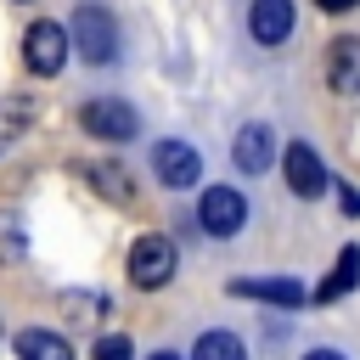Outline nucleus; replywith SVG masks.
<instances>
[{"instance_id": "1", "label": "nucleus", "mask_w": 360, "mask_h": 360, "mask_svg": "<svg viewBox=\"0 0 360 360\" xmlns=\"http://www.w3.org/2000/svg\"><path fill=\"white\" fill-rule=\"evenodd\" d=\"M68 45L84 56V62H96V68H107L112 56H118V22H112V11L107 6H79L73 11V22H68Z\"/></svg>"}, {"instance_id": "2", "label": "nucleus", "mask_w": 360, "mask_h": 360, "mask_svg": "<svg viewBox=\"0 0 360 360\" xmlns=\"http://www.w3.org/2000/svg\"><path fill=\"white\" fill-rule=\"evenodd\" d=\"M174 264H180V253H174V242L169 236H135V248H129V281L141 287V292H158V287H169L174 281Z\"/></svg>"}, {"instance_id": "3", "label": "nucleus", "mask_w": 360, "mask_h": 360, "mask_svg": "<svg viewBox=\"0 0 360 360\" xmlns=\"http://www.w3.org/2000/svg\"><path fill=\"white\" fill-rule=\"evenodd\" d=\"M79 129L96 135V141H135V135H141V118H135L129 101H118V96H96V101L79 107Z\"/></svg>"}, {"instance_id": "4", "label": "nucleus", "mask_w": 360, "mask_h": 360, "mask_svg": "<svg viewBox=\"0 0 360 360\" xmlns=\"http://www.w3.org/2000/svg\"><path fill=\"white\" fill-rule=\"evenodd\" d=\"M197 225H202L208 236H236V231L248 225V197H242L236 186H208V191L197 197Z\"/></svg>"}, {"instance_id": "5", "label": "nucleus", "mask_w": 360, "mask_h": 360, "mask_svg": "<svg viewBox=\"0 0 360 360\" xmlns=\"http://www.w3.org/2000/svg\"><path fill=\"white\" fill-rule=\"evenodd\" d=\"M22 62H28V73H39V79L62 73V62H68V28L51 22V17H39V22L22 34Z\"/></svg>"}, {"instance_id": "6", "label": "nucleus", "mask_w": 360, "mask_h": 360, "mask_svg": "<svg viewBox=\"0 0 360 360\" xmlns=\"http://www.w3.org/2000/svg\"><path fill=\"white\" fill-rule=\"evenodd\" d=\"M152 174H158L169 191H186V186L202 180V158H197L191 141H158V146H152Z\"/></svg>"}, {"instance_id": "7", "label": "nucleus", "mask_w": 360, "mask_h": 360, "mask_svg": "<svg viewBox=\"0 0 360 360\" xmlns=\"http://www.w3.org/2000/svg\"><path fill=\"white\" fill-rule=\"evenodd\" d=\"M281 174H287V186H292V197H321L332 180H326V163L315 158V146H304V141H292L287 152H281Z\"/></svg>"}, {"instance_id": "8", "label": "nucleus", "mask_w": 360, "mask_h": 360, "mask_svg": "<svg viewBox=\"0 0 360 360\" xmlns=\"http://www.w3.org/2000/svg\"><path fill=\"white\" fill-rule=\"evenodd\" d=\"M231 158H236L242 174H264L270 158H276V129L270 124H242L236 141H231Z\"/></svg>"}, {"instance_id": "9", "label": "nucleus", "mask_w": 360, "mask_h": 360, "mask_svg": "<svg viewBox=\"0 0 360 360\" xmlns=\"http://www.w3.org/2000/svg\"><path fill=\"white\" fill-rule=\"evenodd\" d=\"M326 84L338 96H360V34H338L326 51Z\"/></svg>"}, {"instance_id": "10", "label": "nucleus", "mask_w": 360, "mask_h": 360, "mask_svg": "<svg viewBox=\"0 0 360 360\" xmlns=\"http://www.w3.org/2000/svg\"><path fill=\"white\" fill-rule=\"evenodd\" d=\"M231 292L236 298H264V304H281V309H298L309 298L292 276H242V281H231Z\"/></svg>"}, {"instance_id": "11", "label": "nucleus", "mask_w": 360, "mask_h": 360, "mask_svg": "<svg viewBox=\"0 0 360 360\" xmlns=\"http://www.w3.org/2000/svg\"><path fill=\"white\" fill-rule=\"evenodd\" d=\"M248 28H253L259 45H281V39L292 34V0H253Z\"/></svg>"}, {"instance_id": "12", "label": "nucleus", "mask_w": 360, "mask_h": 360, "mask_svg": "<svg viewBox=\"0 0 360 360\" xmlns=\"http://www.w3.org/2000/svg\"><path fill=\"white\" fill-rule=\"evenodd\" d=\"M79 174H84L101 197H112L118 208H129V202H135V186H129V174H124L118 163H79Z\"/></svg>"}, {"instance_id": "13", "label": "nucleus", "mask_w": 360, "mask_h": 360, "mask_svg": "<svg viewBox=\"0 0 360 360\" xmlns=\"http://www.w3.org/2000/svg\"><path fill=\"white\" fill-rule=\"evenodd\" d=\"M17 360H73V349H68V338H56V332H45V326H28V332H17Z\"/></svg>"}, {"instance_id": "14", "label": "nucleus", "mask_w": 360, "mask_h": 360, "mask_svg": "<svg viewBox=\"0 0 360 360\" xmlns=\"http://www.w3.org/2000/svg\"><path fill=\"white\" fill-rule=\"evenodd\" d=\"M354 281H360V248L349 242V248L338 253V264H332V276H326V281L315 287V298H321V304H332V298H343V292H349Z\"/></svg>"}, {"instance_id": "15", "label": "nucleus", "mask_w": 360, "mask_h": 360, "mask_svg": "<svg viewBox=\"0 0 360 360\" xmlns=\"http://www.w3.org/2000/svg\"><path fill=\"white\" fill-rule=\"evenodd\" d=\"M191 360H248V349H242L236 332H202L191 343Z\"/></svg>"}, {"instance_id": "16", "label": "nucleus", "mask_w": 360, "mask_h": 360, "mask_svg": "<svg viewBox=\"0 0 360 360\" xmlns=\"http://www.w3.org/2000/svg\"><path fill=\"white\" fill-rule=\"evenodd\" d=\"M28 124H34V101L28 96H0V141L22 135Z\"/></svg>"}, {"instance_id": "17", "label": "nucleus", "mask_w": 360, "mask_h": 360, "mask_svg": "<svg viewBox=\"0 0 360 360\" xmlns=\"http://www.w3.org/2000/svg\"><path fill=\"white\" fill-rule=\"evenodd\" d=\"M22 248H28V236H22L17 214H11V208H0V259L11 264V259H22Z\"/></svg>"}, {"instance_id": "18", "label": "nucleus", "mask_w": 360, "mask_h": 360, "mask_svg": "<svg viewBox=\"0 0 360 360\" xmlns=\"http://www.w3.org/2000/svg\"><path fill=\"white\" fill-rule=\"evenodd\" d=\"M135 349H129V338L124 332H107V338H96V360H129Z\"/></svg>"}, {"instance_id": "19", "label": "nucleus", "mask_w": 360, "mask_h": 360, "mask_svg": "<svg viewBox=\"0 0 360 360\" xmlns=\"http://www.w3.org/2000/svg\"><path fill=\"white\" fill-rule=\"evenodd\" d=\"M338 202H343V214H360V191L354 186H338Z\"/></svg>"}, {"instance_id": "20", "label": "nucleus", "mask_w": 360, "mask_h": 360, "mask_svg": "<svg viewBox=\"0 0 360 360\" xmlns=\"http://www.w3.org/2000/svg\"><path fill=\"white\" fill-rule=\"evenodd\" d=\"M304 360H349V354H343V349H309Z\"/></svg>"}, {"instance_id": "21", "label": "nucleus", "mask_w": 360, "mask_h": 360, "mask_svg": "<svg viewBox=\"0 0 360 360\" xmlns=\"http://www.w3.org/2000/svg\"><path fill=\"white\" fill-rule=\"evenodd\" d=\"M321 11H349V6H360V0H315Z\"/></svg>"}, {"instance_id": "22", "label": "nucleus", "mask_w": 360, "mask_h": 360, "mask_svg": "<svg viewBox=\"0 0 360 360\" xmlns=\"http://www.w3.org/2000/svg\"><path fill=\"white\" fill-rule=\"evenodd\" d=\"M152 360H180V354H174V349H158V354H152Z\"/></svg>"}]
</instances>
